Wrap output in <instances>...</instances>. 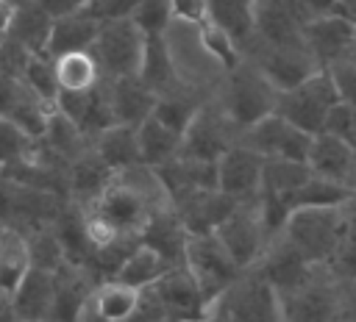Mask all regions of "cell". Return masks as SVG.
<instances>
[{"instance_id": "16", "label": "cell", "mask_w": 356, "mask_h": 322, "mask_svg": "<svg viewBox=\"0 0 356 322\" xmlns=\"http://www.w3.org/2000/svg\"><path fill=\"white\" fill-rule=\"evenodd\" d=\"M256 269L270 280V286H273L278 294H286V291H295L298 286H303V283L314 275L317 266H312V264L300 255V250H298L284 233H278V236L267 244V250H264L261 261L256 264Z\"/></svg>"}, {"instance_id": "29", "label": "cell", "mask_w": 356, "mask_h": 322, "mask_svg": "<svg viewBox=\"0 0 356 322\" xmlns=\"http://www.w3.org/2000/svg\"><path fill=\"white\" fill-rule=\"evenodd\" d=\"M39 142H42V147H44L50 155H56V158L64 161V164L75 161V158L92 144V139H89L64 111H58V108L50 111L47 125H44Z\"/></svg>"}, {"instance_id": "30", "label": "cell", "mask_w": 356, "mask_h": 322, "mask_svg": "<svg viewBox=\"0 0 356 322\" xmlns=\"http://www.w3.org/2000/svg\"><path fill=\"white\" fill-rule=\"evenodd\" d=\"M139 78L156 94H164V92H172L175 86H181V78H178L175 58H172V50L167 44V36H147L142 67H139Z\"/></svg>"}, {"instance_id": "33", "label": "cell", "mask_w": 356, "mask_h": 322, "mask_svg": "<svg viewBox=\"0 0 356 322\" xmlns=\"http://www.w3.org/2000/svg\"><path fill=\"white\" fill-rule=\"evenodd\" d=\"M92 147L100 153V158L114 172H122V169H131V167L142 164L139 139H136V128L134 125H111L97 139H92Z\"/></svg>"}, {"instance_id": "42", "label": "cell", "mask_w": 356, "mask_h": 322, "mask_svg": "<svg viewBox=\"0 0 356 322\" xmlns=\"http://www.w3.org/2000/svg\"><path fill=\"white\" fill-rule=\"evenodd\" d=\"M22 83L31 94H36L39 100H44L47 105H56L61 89H58V78H56V61L44 53H33L25 72H22Z\"/></svg>"}, {"instance_id": "50", "label": "cell", "mask_w": 356, "mask_h": 322, "mask_svg": "<svg viewBox=\"0 0 356 322\" xmlns=\"http://www.w3.org/2000/svg\"><path fill=\"white\" fill-rule=\"evenodd\" d=\"M75 322H108V319H103L100 316V311L92 305V297H89V303H86V308L81 311V316L75 319Z\"/></svg>"}, {"instance_id": "53", "label": "cell", "mask_w": 356, "mask_h": 322, "mask_svg": "<svg viewBox=\"0 0 356 322\" xmlns=\"http://www.w3.org/2000/svg\"><path fill=\"white\" fill-rule=\"evenodd\" d=\"M6 322H22V319H14V316H8V319H6Z\"/></svg>"}, {"instance_id": "37", "label": "cell", "mask_w": 356, "mask_h": 322, "mask_svg": "<svg viewBox=\"0 0 356 322\" xmlns=\"http://www.w3.org/2000/svg\"><path fill=\"white\" fill-rule=\"evenodd\" d=\"M142 297L145 291L128 286V283H120V280H103L95 286L92 291V305L100 311L103 319L108 322H128L139 305H142Z\"/></svg>"}, {"instance_id": "18", "label": "cell", "mask_w": 356, "mask_h": 322, "mask_svg": "<svg viewBox=\"0 0 356 322\" xmlns=\"http://www.w3.org/2000/svg\"><path fill=\"white\" fill-rule=\"evenodd\" d=\"M239 203L242 200H234L231 194H225L220 189H200L172 205H175L186 233L195 236V233H214L236 211Z\"/></svg>"}, {"instance_id": "24", "label": "cell", "mask_w": 356, "mask_h": 322, "mask_svg": "<svg viewBox=\"0 0 356 322\" xmlns=\"http://www.w3.org/2000/svg\"><path fill=\"white\" fill-rule=\"evenodd\" d=\"M139 242L147 244V247H153L170 266H184L189 233H186V228H184V222H181V217H178V211H175V205L159 211V214L147 222V228L142 230Z\"/></svg>"}, {"instance_id": "4", "label": "cell", "mask_w": 356, "mask_h": 322, "mask_svg": "<svg viewBox=\"0 0 356 322\" xmlns=\"http://www.w3.org/2000/svg\"><path fill=\"white\" fill-rule=\"evenodd\" d=\"M184 266L192 272V278L197 280V286L203 289L209 303H217L239 280V275L245 272L231 258V253L217 239V233H195V236H189Z\"/></svg>"}, {"instance_id": "47", "label": "cell", "mask_w": 356, "mask_h": 322, "mask_svg": "<svg viewBox=\"0 0 356 322\" xmlns=\"http://www.w3.org/2000/svg\"><path fill=\"white\" fill-rule=\"evenodd\" d=\"M172 17L175 22L203 25L209 19V0H172Z\"/></svg>"}, {"instance_id": "34", "label": "cell", "mask_w": 356, "mask_h": 322, "mask_svg": "<svg viewBox=\"0 0 356 322\" xmlns=\"http://www.w3.org/2000/svg\"><path fill=\"white\" fill-rule=\"evenodd\" d=\"M356 200V186L353 183H342V180H331V178H320L312 175L292 197H289V208H345L348 203Z\"/></svg>"}, {"instance_id": "35", "label": "cell", "mask_w": 356, "mask_h": 322, "mask_svg": "<svg viewBox=\"0 0 356 322\" xmlns=\"http://www.w3.org/2000/svg\"><path fill=\"white\" fill-rule=\"evenodd\" d=\"M56 61V78L61 92H92L103 80V69L92 50L64 53Z\"/></svg>"}, {"instance_id": "8", "label": "cell", "mask_w": 356, "mask_h": 322, "mask_svg": "<svg viewBox=\"0 0 356 322\" xmlns=\"http://www.w3.org/2000/svg\"><path fill=\"white\" fill-rule=\"evenodd\" d=\"M242 53H245L248 61H253L270 78V83L278 92L295 89L303 80H309L317 69H323L303 42H295V44H267L259 36H253L250 44Z\"/></svg>"}, {"instance_id": "40", "label": "cell", "mask_w": 356, "mask_h": 322, "mask_svg": "<svg viewBox=\"0 0 356 322\" xmlns=\"http://www.w3.org/2000/svg\"><path fill=\"white\" fill-rule=\"evenodd\" d=\"M197 36H200V44H203V50H206V56L220 67V69H234V67H239L242 61H245V56H242V47L236 44V39L228 33V31H222L220 25H214L211 19H206L203 25H197Z\"/></svg>"}, {"instance_id": "9", "label": "cell", "mask_w": 356, "mask_h": 322, "mask_svg": "<svg viewBox=\"0 0 356 322\" xmlns=\"http://www.w3.org/2000/svg\"><path fill=\"white\" fill-rule=\"evenodd\" d=\"M242 130L228 119V114L209 97L192 125L184 130L181 142V155L184 158H197V161H220L225 150L239 144Z\"/></svg>"}, {"instance_id": "2", "label": "cell", "mask_w": 356, "mask_h": 322, "mask_svg": "<svg viewBox=\"0 0 356 322\" xmlns=\"http://www.w3.org/2000/svg\"><path fill=\"white\" fill-rule=\"evenodd\" d=\"M278 94L281 92L270 83V78L253 61L245 58L239 67H234L222 75L211 100L228 114V119L239 130H245L275 111Z\"/></svg>"}, {"instance_id": "7", "label": "cell", "mask_w": 356, "mask_h": 322, "mask_svg": "<svg viewBox=\"0 0 356 322\" xmlns=\"http://www.w3.org/2000/svg\"><path fill=\"white\" fill-rule=\"evenodd\" d=\"M145 44H147L145 31L128 17V19L103 22L92 44V53L103 69V78H125V75H139Z\"/></svg>"}, {"instance_id": "36", "label": "cell", "mask_w": 356, "mask_h": 322, "mask_svg": "<svg viewBox=\"0 0 356 322\" xmlns=\"http://www.w3.org/2000/svg\"><path fill=\"white\" fill-rule=\"evenodd\" d=\"M312 167L303 161L289 158H264V175H261V197H281L289 203V197L312 178Z\"/></svg>"}, {"instance_id": "20", "label": "cell", "mask_w": 356, "mask_h": 322, "mask_svg": "<svg viewBox=\"0 0 356 322\" xmlns=\"http://www.w3.org/2000/svg\"><path fill=\"white\" fill-rule=\"evenodd\" d=\"M309 167L320 178L356 186V144L334 133H317L309 150Z\"/></svg>"}, {"instance_id": "5", "label": "cell", "mask_w": 356, "mask_h": 322, "mask_svg": "<svg viewBox=\"0 0 356 322\" xmlns=\"http://www.w3.org/2000/svg\"><path fill=\"white\" fill-rule=\"evenodd\" d=\"M339 103V92L334 86V78L328 69H317L309 80H303L295 89H286L278 94V105L275 111L281 117H286L292 125H298L300 130L317 136L325 128V117L328 111Z\"/></svg>"}, {"instance_id": "11", "label": "cell", "mask_w": 356, "mask_h": 322, "mask_svg": "<svg viewBox=\"0 0 356 322\" xmlns=\"http://www.w3.org/2000/svg\"><path fill=\"white\" fill-rule=\"evenodd\" d=\"M281 314L284 322H337L339 319L337 275L328 266H317L303 286L281 294Z\"/></svg>"}, {"instance_id": "19", "label": "cell", "mask_w": 356, "mask_h": 322, "mask_svg": "<svg viewBox=\"0 0 356 322\" xmlns=\"http://www.w3.org/2000/svg\"><path fill=\"white\" fill-rule=\"evenodd\" d=\"M108 83V97H111V111L117 125H142L147 117H153L159 94L139 78V75H125V78H106Z\"/></svg>"}, {"instance_id": "1", "label": "cell", "mask_w": 356, "mask_h": 322, "mask_svg": "<svg viewBox=\"0 0 356 322\" xmlns=\"http://www.w3.org/2000/svg\"><path fill=\"white\" fill-rule=\"evenodd\" d=\"M170 205H172V200H170L159 172L153 167L136 164L131 169L114 172L108 186L100 192V197L95 203H89L86 208L100 214L120 236L139 239L142 230L147 228V222Z\"/></svg>"}, {"instance_id": "17", "label": "cell", "mask_w": 356, "mask_h": 322, "mask_svg": "<svg viewBox=\"0 0 356 322\" xmlns=\"http://www.w3.org/2000/svg\"><path fill=\"white\" fill-rule=\"evenodd\" d=\"M56 108L64 111L89 139H97L103 130L117 125L114 111H111V97H108L106 78L92 92H61L58 100H56Z\"/></svg>"}, {"instance_id": "31", "label": "cell", "mask_w": 356, "mask_h": 322, "mask_svg": "<svg viewBox=\"0 0 356 322\" xmlns=\"http://www.w3.org/2000/svg\"><path fill=\"white\" fill-rule=\"evenodd\" d=\"M256 8L259 0H209V19L228 31L245 50L256 36Z\"/></svg>"}, {"instance_id": "41", "label": "cell", "mask_w": 356, "mask_h": 322, "mask_svg": "<svg viewBox=\"0 0 356 322\" xmlns=\"http://www.w3.org/2000/svg\"><path fill=\"white\" fill-rule=\"evenodd\" d=\"M28 244H31V258H33V269H44V272H58L70 264L67 250L61 244V239L56 236L53 225H42L28 230Z\"/></svg>"}, {"instance_id": "51", "label": "cell", "mask_w": 356, "mask_h": 322, "mask_svg": "<svg viewBox=\"0 0 356 322\" xmlns=\"http://www.w3.org/2000/svg\"><path fill=\"white\" fill-rule=\"evenodd\" d=\"M209 316H211V314H209ZM209 316H206V319H175V316H164L161 322H209Z\"/></svg>"}, {"instance_id": "44", "label": "cell", "mask_w": 356, "mask_h": 322, "mask_svg": "<svg viewBox=\"0 0 356 322\" xmlns=\"http://www.w3.org/2000/svg\"><path fill=\"white\" fill-rule=\"evenodd\" d=\"M323 133H334V136L348 139V142H353V144H356V105H350V103H342V100H339V103L328 111Z\"/></svg>"}, {"instance_id": "32", "label": "cell", "mask_w": 356, "mask_h": 322, "mask_svg": "<svg viewBox=\"0 0 356 322\" xmlns=\"http://www.w3.org/2000/svg\"><path fill=\"white\" fill-rule=\"evenodd\" d=\"M209 100V94L192 89V86H175L172 92H164L159 94L156 100V108H153V117H159L164 125H170L172 130L184 133L192 119L197 117V111L203 108V103Z\"/></svg>"}, {"instance_id": "10", "label": "cell", "mask_w": 356, "mask_h": 322, "mask_svg": "<svg viewBox=\"0 0 356 322\" xmlns=\"http://www.w3.org/2000/svg\"><path fill=\"white\" fill-rule=\"evenodd\" d=\"M214 233L225 244L231 258L239 264V269H253L261 261V255L270 244V233H267L264 219H261L259 197L256 200H242L236 205V211Z\"/></svg>"}, {"instance_id": "45", "label": "cell", "mask_w": 356, "mask_h": 322, "mask_svg": "<svg viewBox=\"0 0 356 322\" xmlns=\"http://www.w3.org/2000/svg\"><path fill=\"white\" fill-rule=\"evenodd\" d=\"M328 72L334 78V86L339 92V100L356 105V64H353V58H342V61L331 64Z\"/></svg>"}, {"instance_id": "46", "label": "cell", "mask_w": 356, "mask_h": 322, "mask_svg": "<svg viewBox=\"0 0 356 322\" xmlns=\"http://www.w3.org/2000/svg\"><path fill=\"white\" fill-rule=\"evenodd\" d=\"M136 3L139 0H89L86 8L100 22H111V19H128V17H134Z\"/></svg>"}, {"instance_id": "14", "label": "cell", "mask_w": 356, "mask_h": 322, "mask_svg": "<svg viewBox=\"0 0 356 322\" xmlns=\"http://www.w3.org/2000/svg\"><path fill=\"white\" fill-rule=\"evenodd\" d=\"M303 44L314 61L328 69L331 64L350 58L356 50V25L339 14H323L303 25Z\"/></svg>"}, {"instance_id": "49", "label": "cell", "mask_w": 356, "mask_h": 322, "mask_svg": "<svg viewBox=\"0 0 356 322\" xmlns=\"http://www.w3.org/2000/svg\"><path fill=\"white\" fill-rule=\"evenodd\" d=\"M14 14H17V6L8 3V0H0V39L8 33V28L14 22Z\"/></svg>"}, {"instance_id": "25", "label": "cell", "mask_w": 356, "mask_h": 322, "mask_svg": "<svg viewBox=\"0 0 356 322\" xmlns=\"http://www.w3.org/2000/svg\"><path fill=\"white\" fill-rule=\"evenodd\" d=\"M114 178V169L100 158V153L89 144L75 161L67 167V180H70V200L89 205L100 197V192L108 186Z\"/></svg>"}, {"instance_id": "38", "label": "cell", "mask_w": 356, "mask_h": 322, "mask_svg": "<svg viewBox=\"0 0 356 322\" xmlns=\"http://www.w3.org/2000/svg\"><path fill=\"white\" fill-rule=\"evenodd\" d=\"M167 269H172L153 247H147V244H136V250L122 261V266L117 269V275H114V280H120V283H128V286H134V289H139V291H147L150 286H156L159 283V278L167 272Z\"/></svg>"}, {"instance_id": "23", "label": "cell", "mask_w": 356, "mask_h": 322, "mask_svg": "<svg viewBox=\"0 0 356 322\" xmlns=\"http://www.w3.org/2000/svg\"><path fill=\"white\" fill-rule=\"evenodd\" d=\"M97 280L86 266L67 264L64 269L56 272V300H53V314L50 322H75L81 311L86 308Z\"/></svg>"}, {"instance_id": "26", "label": "cell", "mask_w": 356, "mask_h": 322, "mask_svg": "<svg viewBox=\"0 0 356 322\" xmlns=\"http://www.w3.org/2000/svg\"><path fill=\"white\" fill-rule=\"evenodd\" d=\"M33 258H31V244L28 233L3 225L0 228V294L8 300L19 283L31 275Z\"/></svg>"}, {"instance_id": "54", "label": "cell", "mask_w": 356, "mask_h": 322, "mask_svg": "<svg viewBox=\"0 0 356 322\" xmlns=\"http://www.w3.org/2000/svg\"><path fill=\"white\" fill-rule=\"evenodd\" d=\"M350 58H353V64H356V50H353V56H350Z\"/></svg>"}, {"instance_id": "27", "label": "cell", "mask_w": 356, "mask_h": 322, "mask_svg": "<svg viewBox=\"0 0 356 322\" xmlns=\"http://www.w3.org/2000/svg\"><path fill=\"white\" fill-rule=\"evenodd\" d=\"M136 139H139L142 164L159 169V167H164V164H170L172 158L181 155L184 133L172 130L159 117H147L142 125H136Z\"/></svg>"}, {"instance_id": "22", "label": "cell", "mask_w": 356, "mask_h": 322, "mask_svg": "<svg viewBox=\"0 0 356 322\" xmlns=\"http://www.w3.org/2000/svg\"><path fill=\"white\" fill-rule=\"evenodd\" d=\"M100 19L92 17V11L75 8L67 11L61 17L53 19V31H50V42H47V56L58 58L64 53H78V50H92L97 33H100Z\"/></svg>"}, {"instance_id": "55", "label": "cell", "mask_w": 356, "mask_h": 322, "mask_svg": "<svg viewBox=\"0 0 356 322\" xmlns=\"http://www.w3.org/2000/svg\"><path fill=\"white\" fill-rule=\"evenodd\" d=\"M0 228H3V225H0Z\"/></svg>"}, {"instance_id": "6", "label": "cell", "mask_w": 356, "mask_h": 322, "mask_svg": "<svg viewBox=\"0 0 356 322\" xmlns=\"http://www.w3.org/2000/svg\"><path fill=\"white\" fill-rule=\"evenodd\" d=\"M217 311L225 322H284L281 294L256 266L245 269L239 280L217 300Z\"/></svg>"}, {"instance_id": "13", "label": "cell", "mask_w": 356, "mask_h": 322, "mask_svg": "<svg viewBox=\"0 0 356 322\" xmlns=\"http://www.w3.org/2000/svg\"><path fill=\"white\" fill-rule=\"evenodd\" d=\"M150 291L156 294L164 316H175V319H206L217 305L209 303V297L203 294V289L197 286V280L186 266L167 269L159 278V283L150 286Z\"/></svg>"}, {"instance_id": "3", "label": "cell", "mask_w": 356, "mask_h": 322, "mask_svg": "<svg viewBox=\"0 0 356 322\" xmlns=\"http://www.w3.org/2000/svg\"><path fill=\"white\" fill-rule=\"evenodd\" d=\"M348 228L345 208H295L284 225V236L300 250L312 266H331Z\"/></svg>"}, {"instance_id": "52", "label": "cell", "mask_w": 356, "mask_h": 322, "mask_svg": "<svg viewBox=\"0 0 356 322\" xmlns=\"http://www.w3.org/2000/svg\"><path fill=\"white\" fill-rule=\"evenodd\" d=\"M8 3H14V6H22V3H28V0H8Z\"/></svg>"}, {"instance_id": "21", "label": "cell", "mask_w": 356, "mask_h": 322, "mask_svg": "<svg viewBox=\"0 0 356 322\" xmlns=\"http://www.w3.org/2000/svg\"><path fill=\"white\" fill-rule=\"evenodd\" d=\"M53 300H56V272L31 269V275L8 297V308H11L14 319H22V322H50Z\"/></svg>"}, {"instance_id": "15", "label": "cell", "mask_w": 356, "mask_h": 322, "mask_svg": "<svg viewBox=\"0 0 356 322\" xmlns=\"http://www.w3.org/2000/svg\"><path fill=\"white\" fill-rule=\"evenodd\" d=\"M264 155L250 150L248 144H234L217 161V189L231 194L234 200H256L261 192Z\"/></svg>"}, {"instance_id": "39", "label": "cell", "mask_w": 356, "mask_h": 322, "mask_svg": "<svg viewBox=\"0 0 356 322\" xmlns=\"http://www.w3.org/2000/svg\"><path fill=\"white\" fill-rule=\"evenodd\" d=\"M39 153V139L31 136L17 119L0 114V169L28 161Z\"/></svg>"}, {"instance_id": "28", "label": "cell", "mask_w": 356, "mask_h": 322, "mask_svg": "<svg viewBox=\"0 0 356 322\" xmlns=\"http://www.w3.org/2000/svg\"><path fill=\"white\" fill-rule=\"evenodd\" d=\"M53 14L47 8H42L36 0H28L22 6H17L14 22L8 28V39H14L17 44H22L31 53H44L47 56V42H50V31H53Z\"/></svg>"}, {"instance_id": "43", "label": "cell", "mask_w": 356, "mask_h": 322, "mask_svg": "<svg viewBox=\"0 0 356 322\" xmlns=\"http://www.w3.org/2000/svg\"><path fill=\"white\" fill-rule=\"evenodd\" d=\"M145 36H164L172 25V0H139L131 17Z\"/></svg>"}, {"instance_id": "12", "label": "cell", "mask_w": 356, "mask_h": 322, "mask_svg": "<svg viewBox=\"0 0 356 322\" xmlns=\"http://www.w3.org/2000/svg\"><path fill=\"white\" fill-rule=\"evenodd\" d=\"M239 142L264 158H289V161L309 164V150H312L314 136L300 130L298 125H292L278 111H273L264 119H259L256 125L245 128Z\"/></svg>"}, {"instance_id": "48", "label": "cell", "mask_w": 356, "mask_h": 322, "mask_svg": "<svg viewBox=\"0 0 356 322\" xmlns=\"http://www.w3.org/2000/svg\"><path fill=\"white\" fill-rule=\"evenodd\" d=\"M42 8H47L53 17H61L67 11H75V8H83L89 0H36Z\"/></svg>"}]
</instances>
